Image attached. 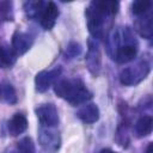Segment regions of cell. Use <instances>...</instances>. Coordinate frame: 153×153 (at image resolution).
<instances>
[{
    "label": "cell",
    "instance_id": "obj_1",
    "mask_svg": "<svg viewBox=\"0 0 153 153\" xmlns=\"http://www.w3.org/2000/svg\"><path fill=\"white\" fill-rule=\"evenodd\" d=\"M117 1H91L86 8V23L90 33L94 39H104L110 32L112 18L118 12Z\"/></svg>",
    "mask_w": 153,
    "mask_h": 153
},
{
    "label": "cell",
    "instance_id": "obj_2",
    "mask_svg": "<svg viewBox=\"0 0 153 153\" xmlns=\"http://www.w3.org/2000/svg\"><path fill=\"white\" fill-rule=\"evenodd\" d=\"M105 39L108 53L117 63H127L135 59L139 43L131 27L123 26L112 29Z\"/></svg>",
    "mask_w": 153,
    "mask_h": 153
},
{
    "label": "cell",
    "instance_id": "obj_3",
    "mask_svg": "<svg viewBox=\"0 0 153 153\" xmlns=\"http://www.w3.org/2000/svg\"><path fill=\"white\" fill-rule=\"evenodd\" d=\"M54 91L60 98L65 99L72 105L86 103L88 99L92 98V92L79 78L56 80L54 84Z\"/></svg>",
    "mask_w": 153,
    "mask_h": 153
},
{
    "label": "cell",
    "instance_id": "obj_4",
    "mask_svg": "<svg viewBox=\"0 0 153 153\" xmlns=\"http://www.w3.org/2000/svg\"><path fill=\"white\" fill-rule=\"evenodd\" d=\"M151 66L146 60H141L133 66L126 67L120 73V82L124 86H135L147 78Z\"/></svg>",
    "mask_w": 153,
    "mask_h": 153
},
{
    "label": "cell",
    "instance_id": "obj_5",
    "mask_svg": "<svg viewBox=\"0 0 153 153\" xmlns=\"http://www.w3.org/2000/svg\"><path fill=\"white\" fill-rule=\"evenodd\" d=\"M38 142L47 153H56L61 147V136L57 130L42 126L38 130Z\"/></svg>",
    "mask_w": 153,
    "mask_h": 153
},
{
    "label": "cell",
    "instance_id": "obj_6",
    "mask_svg": "<svg viewBox=\"0 0 153 153\" xmlns=\"http://www.w3.org/2000/svg\"><path fill=\"white\" fill-rule=\"evenodd\" d=\"M85 62L87 66V69L92 75H98L100 72L102 67V54L98 43L96 39L90 38L88 39V48H87V54L85 57Z\"/></svg>",
    "mask_w": 153,
    "mask_h": 153
},
{
    "label": "cell",
    "instance_id": "obj_7",
    "mask_svg": "<svg viewBox=\"0 0 153 153\" xmlns=\"http://www.w3.org/2000/svg\"><path fill=\"white\" fill-rule=\"evenodd\" d=\"M36 115H37V118L43 127L54 128L59 124L57 109L51 103L41 104L39 106H37L36 108Z\"/></svg>",
    "mask_w": 153,
    "mask_h": 153
},
{
    "label": "cell",
    "instance_id": "obj_8",
    "mask_svg": "<svg viewBox=\"0 0 153 153\" xmlns=\"http://www.w3.org/2000/svg\"><path fill=\"white\" fill-rule=\"evenodd\" d=\"M61 75V67L57 66L50 71H41L35 76V86L36 90L41 93L48 91V88L55 84V81Z\"/></svg>",
    "mask_w": 153,
    "mask_h": 153
},
{
    "label": "cell",
    "instance_id": "obj_9",
    "mask_svg": "<svg viewBox=\"0 0 153 153\" xmlns=\"http://www.w3.org/2000/svg\"><path fill=\"white\" fill-rule=\"evenodd\" d=\"M33 43V37L23 31H16L12 36V49L17 55H23L25 54L32 45Z\"/></svg>",
    "mask_w": 153,
    "mask_h": 153
},
{
    "label": "cell",
    "instance_id": "obj_10",
    "mask_svg": "<svg viewBox=\"0 0 153 153\" xmlns=\"http://www.w3.org/2000/svg\"><path fill=\"white\" fill-rule=\"evenodd\" d=\"M57 17H59V7L56 6L55 2L49 1L47 2L45 8L43 10L39 17V23L44 30H51L56 23Z\"/></svg>",
    "mask_w": 153,
    "mask_h": 153
},
{
    "label": "cell",
    "instance_id": "obj_11",
    "mask_svg": "<svg viewBox=\"0 0 153 153\" xmlns=\"http://www.w3.org/2000/svg\"><path fill=\"white\" fill-rule=\"evenodd\" d=\"M76 115L82 122H85L87 124H92V123H96L99 120L100 112H99V108L97 106V104L87 103L78 110Z\"/></svg>",
    "mask_w": 153,
    "mask_h": 153
},
{
    "label": "cell",
    "instance_id": "obj_12",
    "mask_svg": "<svg viewBox=\"0 0 153 153\" xmlns=\"http://www.w3.org/2000/svg\"><path fill=\"white\" fill-rule=\"evenodd\" d=\"M27 129V120L23 114H14L11 120L7 122V130L8 134L12 136H18L23 134Z\"/></svg>",
    "mask_w": 153,
    "mask_h": 153
},
{
    "label": "cell",
    "instance_id": "obj_13",
    "mask_svg": "<svg viewBox=\"0 0 153 153\" xmlns=\"http://www.w3.org/2000/svg\"><path fill=\"white\" fill-rule=\"evenodd\" d=\"M135 30L143 38L151 39L153 36V23H152V12H148L143 16H140L135 22Z\"/></svg>",
    "mask_w": 153,
    "mask_h": 153
},
{
    "label": "cell",
    "instance_id": "obj_14",
    "mask_svg": "<svg viewBox=\"0 0 153 153\" xmlns=\"http://www.w3.org/2000/svg\"><path fill=\"white\" fill-rule=\"evenodd\" d=\"M152 126H153V120H152V117L149 115L141 116L136 121L135 127H134L136 136L137 137H145V136L149 135L151 131H152Z\"/></svg>",
    "mask_w": 153,
    "mask_h": 153
},
{
    "label": "cell",
    "instance_id": "obj_15",
    "mask_svg": "<svg viewBox=\"0 0 153 153\" xmlns=\"http://www.w3.org/2000/svg\"><path fill=\"white\" fill-rule=\"evenodd\" d=\"M47 2L44 1H26L24 4L25 14L31 19H39Z\"/></svg>",
    "mask_w": 153,
    "mask_h": 153
},
{
    "label": "cell",
    "instance_id": "obj_16",
    "mask_svg": "<svg viewBox=\"0 0 153 153\" xmlns=\"http://www.w3.org/2000/svg\"><path fill=\"white\" fill-rule=\"evenodd\" d=\"M16 60H17V54L14 53L12 47H10L8 44H1L0 45V62H1V66L11 67L16 63Z\"/></svg>",
    "mask_w": 153,
    "mask_h": 153
},
{
    "label": "cell",
    "instance_id": "obj_17",
    "mask_svg": "<svg viewBox=\"0 0 153 153\" xmlns=\"http://www.w3.org/2000/svg\"><path fill=\"white\" fill-rule=\"evenodd\" d=\"M0 96H1L2 100L6 102L7 104H16L17 103V93H16V90L8 82L1 85V87H0Z\"/></svg>",
    "mask_w": 153,
    "mask_h": 153
},
{
    "label": "cell",
    "instance_id": "obj_18",
    "mask_svg": "<svg viewBox=\"0 0 153 153\" xmlns=\"http://www.w3.org/2000/svg\"><path fill=\"white\" fill-rule=\"evenodd\" d=\"M151 8H152V1L149 0H137L134 1L131 5V12L137 17L151 12Z\"/></svg>",
    "mask_w": 153,
    "mask_h": 153
},
{
    "label": "cell",
    "instance_id": "obj_19",
    "mask_svg": "<svg viewBox=\"0 0 153 153\" xmlns=\"http://www.w3.org/2000/svg\"><path fill=\"white\" fill-rule=\"evenodd\" d=\"M81 50H82V48L78 42H69L68 45L65 49V54H63L65 59L66 60H72V59L76 57L78 55H80Z\"/></svg>",
    "mask_w": 153,
    "mask_h": 153
},
{
    "label": "cell",
    "instance_id": "obj_20",
    "mask_svg": "<svg viewBox=\"0 0 153 153\" xmlns=\"http://www.w3.org/2000/svg\"><path fill=\"white\" fill-rule=\"evenodd\" d=\"M18 153H36L35 152V145L30 137H23L18 145H17Z\"/></svg>",
    "mask_w": 153,
    "mask_h": 153
},
{
    "label": "cell",
    "instance_id": "obj_21",
    "mask_svg": "<svg viewBox=\"0 0 153 153\" xmlns=\"http://www.w3.org/2000/svg\"><path fill=\"white\" fill-rule=\"evenodd\" d=\"M0 16L6 20H12V2H0Z\"/></svg>",
    "mask_w": 153,
    "mask_h": 153
},
{
    "label": "cell",
    "instance_id": "obj_22",
    "mask_svg": "<svg viewBox=\"0 0 153 153\" xmlns=\"http://www.w3.org/2000/svg\"><path fill=\"white\" fill-rule=\"evenodd\" d=\"M99 153H117V152H115V151H112L110 148H105V149H102Z\"/></svg>",
    "mask_w": 153,
    "mask_h": 153
},
{
    "label": "cell",
    "instance_id": "obj_23",
    "mask_svg": "<svg viewBox=\"0 0 153 153\" xmlns=\"http://www.w3.org/2000/svg\"><path fill=\"white\" fill-rule=\"evenodd\" d=\"M146 153H153V146H152V143H149V145L147 146V149H146Z\"/></svg>",
    "mask_w": 153,
    "mask_h": 153
},
{
    "label": "cell",
    "instance_id": "obj_24",
    "mask_svg": "<svg viewBox=\"0 0 153 153\" xmlns=\"http://www.w3.org/2000/svg\"><path fill=\"white\" fill-rule=\"evenodd\" d=\"M8 153H18V151H10Z\"/></svg>",
    "mask_w": 153,
    "mask_h": 153
},
{
    "label": "cell",
    "instance_id": "obj_25",
    "mask_svg": "<svg viewBox=\"0 0 153 153\" xmlns=\"http://www.w3.org/2000/svg\"><path fill=\"white\" fill-rule=\"evenodd\" d=\"M0 67H1V62H0Z\"/></svg>",
    "mask_w": 153,
    "mask_h": 153
},
{
    "label": "cell",
    "instance_id": "obj_26",
    "mask_svg": "<svg viewBox=\"0 0 153 153\" xmlns=\"http://www.w3.org/2000/svg\"><path fill=\"white\" fill-rule=\"evenodd\" d=\"M0 87H1V85H0Z\"/></svg>",
    "mask_w": 153,
    "mask_h": 153
}]
</instances>
